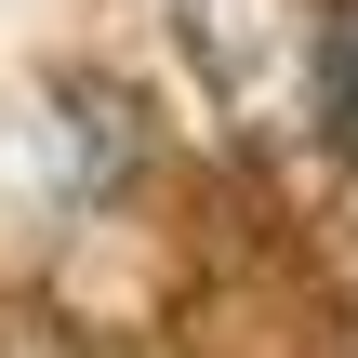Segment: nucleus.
<instances>
[{"mask_svg":"<svg viewBox=\"0 0 358 358\" xmlns=\"http://www.w3.org/2000/svg\"><path fill=\"white\" fill-rule=\"evenodd\" d=\"M173 53L252 159H292L345 93V13L332 0H173Z\"/></svg>","mask_w":358,"mask_h":358,"instance_id":"f257e3e1","label":"nucleus"},{"mask_svg":"<svg viewBox=\"0 0 358 358\" xmlns=\"http://www.w3.org/2000/svg\"><path fill=\"white\" fill-rule=\"evenodd\" d=\"M332 133H345V159H358V27H345V93H332Z\"/></svg>","mask_w":358,"mask_h":358,"instance_id":"f03ea898","label":"nucleus"}]
</instances>
